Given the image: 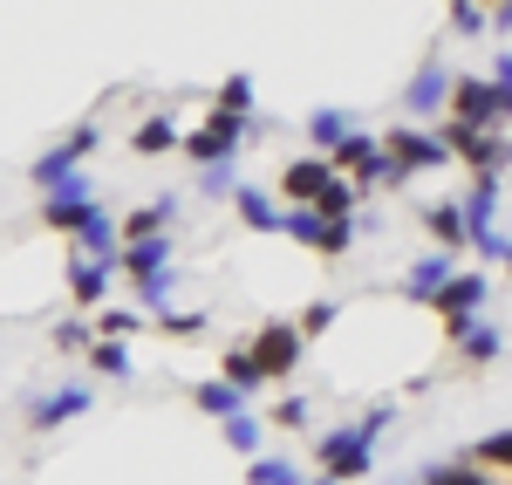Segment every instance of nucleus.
I'll return each mask as SVG.
<instances>
[{
	"mask_svg": "<svg viewBox=\"0 0 512 485\" xmlns=\"http://www.w3.org/2000/svg\"><path fill=\"white\" fill-rule=\"evenodd\" d=\"M512 117V89L485 76H458L451 82V123H465V130H492V123Z\"/></svg>",
	"mask_w": 512,
	"mask_h": 485,
	"instance_id": "1",
	"label": "nucleus"
},
{
	"mask_svg": "<svg viewBox=\"0 0 512 485\" xmlns=\"http://www.w3.org/2000/svg\"><path fill=\"white\" fill-rule=\"evenodd\" d=\"M431 308H437V322H444V335L465 342L478 328V308H485V274H451V287L437 294Z\"/></svg>",
	"mask_w": 512,
	"mask_h": 485,
	"instance_id": "2",
	"label": "nucleus"
},
{
	"mask_svg": "<svg viewBox=\"0 0 512 485\" xmlns=\"http://www.w3.org/2000/svg\"><path fill=\"white\" fill-rule=\"evenodd\" d=\"M246 349H253L260 376L280 383V376H294V369H301V349H308V342H301V328H294V322H260V335H253Z\"/></svg>",
	"mask_w": 512,
	"mask_h": 485,
	"instance_id": "3",
	"label": "nucleus"
},
{
	"mask_svg": "<svg viewBox=\"0 0 512 485\" xmlns=\"http://www.w3.org/2000/svg\"><path fill=\"white\" fill-rule=\"evenodd\" d=\"M437 137H444V151H465V164H472L478 178H499V171L512 164V144H506V137H492V130H465V123H444Z\"/></svg>",
	"mask_w": 512,
	"mask_h": 485,
	"instance_id": "4",
	"label": "nucleus"
},
{
	"mask_svg": "<svg viewBox=\"0 0 512 485\" xmlns=\"http://www.w3.org/2000/svg\"><path fill=\"white\" fill-rule=\"evenodd\" d=\"M369 445H376V438H369V431H362V424H349V431H321V479H362V472H369Z\"/></svg>",
	"mask_w": 512,
	"mask_h": 485,
	"instance_id": "5",
	"label": "nucleus"
},
{
	"mask_svg": "<svg viewBox=\"0 0 512 485\" xmlns=\"http://www.w3.org/2000/svg\"><path fill=\"white\" fill-rule=\"evenodd\" d=\"M239 137H246V117H226V110H212V117L198 123L192 137H185V158L205 171V164H226L239 151Z\"/></svg>",
	"mask_w": 512,
	"mask_h": 485,
	"instance_id": "6",
	"label": "nucleus"
},
{
	"mask_svg": "<svg viewBox=\"0 0 512 485\" xmlns=\"http://www.w3.org/2000/svg\"><path fill=\"white\" fill-rule=\"evenodd\" d=\"M403 110H410V117H437V110H451V69H444L437 55H424L417 76L403 82Z\"/></svg>",
	"mask_w": 512,
	"mask_h": 485,
	"instance_id": "7",
	"label": "nucleus"
},
{
	"mask_svg": "<svg viewBox=\"0 0 512 485\" xmlns=\"http://www.w3.org/2000/svg\"><path fill=\"white\" fill-rule=\"evenodd\" d=\"M383 151H390L403 171H431V164H444L451 151H444V137H431V130H417V123H403V130H390L383 137Z\"/></svg>",
	"mask_w": 512,
	"mask_h": 485,
	"instance_id": "8",
	"label": "nucleus"
},
{
	"mask_svg": "<svg viewBox=\"0 0 512 485\" xmlns=\"http://www.w3.org/2000/svg\"><path fill=\"white\" fill-rule=\"evenodd\" d=\"M328 164H335L342 178H355V185H376V178H383V144L362 137V130H349V137L328 151Z\"/></svg>",
	"mask_w": 512,
	"mask_h": 485,
	"instance_id": "9",
	"label": "nucleus"
},
{
	"mask_svg": "<svg viewBox=\"0 0 512 485\" xmlns=\"http://www.w3.org/2000/svg\"><path fill=\"white\" fill-rule=\"evenodd\" d=\"M96 144H103V130H96V123H82L69 144H55L48 158H35V185H48V192H55V185H62V178H69V171H76V164L89 158Z\"/></svg>",
	"mask_w": 512,
	"mask_h": 485,
	"instance_id": "10",
	"label": "nucleus"
},
{
	"mask_svg": "<svg viewBox=\"0 0 512 485\" xmlns=\"http://www.w3.org/2000/svg\"><path fill=\"white\" fill-rule=\"evenodd\" d=\"M328 178H335V164H328V158H294L287 171H280V199L308 212V205L328 192Z\"/></svg>",
	"mask_w": 512,
	"mask_h": 485,
	"instance_id": "11",
	"label": "nucleus"
},
{
	"mask_svg": "<svg viewBox=\"0 0 512 485\" xmlns=\"http://www.w3.org/2000/svg\"><path fill=\"white\" fill-rule=\"evenodd\" d=\"M110 260H89V253H69V294H76L82 308H96V301H110Z\"/></svg>",
	"mask_w": 512,
	"mask_h": 485,
	"instance_id": "12",
	"label": "nucleus"
},
{
	"mask_svg": "<svg viewBox=\"0 0 512 485\" xmlns=\"http://www.w3.org/2000/svg\"><path fill=\"white\" fill-rule=\"evenodd\" d=\"M82 410H89V390H82V383H62V390H48V397L28 410V424H35V431H55V424L82 417Z\"/></svg>",
	"mask_w": 512,
	"mask_h": 485,
	"instance_id": "13",
	"label": "nucleus"
},
{
	"mask_svg": "<svg viewBox=\"0 0 512 485\" xmlns=\"http://www.w3.org/2000/svg\"><path fill=\"white\" fill-rule=\"evenodd\" d=\"M76 253H89V260H110V267H117V253H123V233H117V219H110L103 205L89 212V226L76 233Z\"/></svg>",
	"mask_w": 512,
	"mask_h": 485,
	"instance_id": "14",
	"label": "nucleus"
},
{
	"mask_svg": "<svg viewBox=\"0 0 512 485\" xmlns=\"http://www.w3.org/2000/svg\"><path fill=\"white\" fill-rule=\"evenodd\" d=\"M117 274H130V281L171 274V246H164V240H130V246L117 253Z\"/></svg>",
	"mask_w": 512,
	"mask_h": 485,
	"instance_id": "15",
	"label": "nucleus"
},
{
	"mask_svg": "<svg viewBox=\"0 0 512 485\" xmlns=\"http://www.w3.org/2000/svg\"><path fill=\"white\" fill-rule=\"evenodd\" d=\"M444 287H451V253H424V260L403 274V294H410V301H437Z\"/></svg>",
	"mask_w": 512,
	"mask_h": 485,
	"instance_id": "16",
	"label": "nucleus"
},
{
	"mask_svg": "<svg viewBox=\"0 0 512 485\" xmlns=\"http://www.w3.org/2000/svg\"><path fill=\"white\" fill-rule=\"evenodd\" d=\"M171 212H178V199L137 205V212H130V219L117 226V233H123V246H130V240H164V226H171Z\"/></svg>",
	"mask_w": 512,
	"mask_h": 485,
	"instance_id": "17",
	"label": "nucleus"
},
{
	"mask_svg": "<svg viewBox=\"0 0 512 485\" xmlns=\"http://www.w3.org/2000/svg\"><path fill=\"white\" fill-rule=\"evenodd\" d=\"M424 233L437 240V253L465 246V205H424Z\"/></svg>",
	"mask_w": 512,
	"mask_h": 485,
	"instance_id": "18",
	"label": "nucleus"
},
{
	"mask_svg": "<svg viewBox=\"0 0 512 485\" xmlns=\"http://www.w3.org/2000/svg\"><path fill=\"white\" fill-rule=\"evenodd\" d=\"M492 212H499V178H478L472 205H465V240H485L492 233Z\"/></svg>",
	"mask_w": 512,
	"mask_h": 485,
	"instance_id": "19",
	"label": "nucleus"
},
{
	"mask_svg": "<svg viewBox=\"0 0 512 485\" xmlns=\"http://www.w3.org/2000/svg\"><path fill=\"white\" fill-rule=\"evenodd\" d=\"M233 205H239V219H246L253 233H280V219H287V212H274V199H267V192H253V185H239Z\"/></svg>",
	"mask_w": 512,
	"mask_h": 485,
	"instance_id": "20",
	"label": "nucleus"
},
{
	"mask_svg": "<svg viewBox=\"0 0 512 485\" xmlns=\"http://www.w3.org/2000/svg\"><path fill=\"white\" fill-rule=\"evenodd\" d=\"M219 383H233L239 397L267 390V376H260V363H253V349H226V363H219Z\"/></svg>",
	"mask_w": 512,
	"mask_h": 485,
	"instance_id": "21",
	"label": "nucleus"
},
{
	"mask_svg": "<svg viewBox=\"0 0 512 485\" xmlns=\"http://www.w3.org/2000/svg\"><path fill=\"white\" fill-rule=\"evenodd\" d=\"M355 205H362V185H349V178L335 171V178H328V192H321L308 212H321V219H355Z\"/></svg>",
	"mask_w": 512,
	"mask_h": 485,
	"instance_id": "22",
	"label": "nucleus"
},
{
	"mask_svg": "<svg viewBox=\"0 0 512 485\" xmlns=\"http://www.w3.org/2000/svg\"><path fill=\"white\" fill-rule=\"evenodd\" d=\"M178 144H185V137L171 130V117H144V123H137V137H130L137 158H158V151H178Z\"/></svg>",
	"mask_w": 512,
	"mask_h": 485,
	"instance_id": "23",
	"label": "nucleus"
},
{
	"mask_svg": "<svg viewBox=\"0 0 512 485\" xmlns=\"http://www.w3.org/2000/svg\"><path fill=\"white\" fill-rule=\"evenodd\" d=\"M192 404L205 410V417H219V424H226V417H239V410H246V397H239L233 383H198Z\"/></svg>",
	"mask_w": 512,
	"mask_h": 485,
	"instance_id": "24",
	"label": "nucleus"
},
{
	"mask_svg": "<svg viewBox=\"0 0 512 485\" xmlns=\"http://www.w3.org/2000/svg\"><path fill=\"white\" fill-rule=\"evenodd\" d=\"M89 369L117 383V376H130V349H123V342H103V335H96V342H89Z\"/></svg>",
	"mask_w": 512,
	"mask_h": 485,
	"instance_id": "25",
	"label": "nucleus"
},
{
	"mask_svg": "<svg viewBox=\"0 0 512 485\" xmlns=\"http://www.w3.org/2000/svg\"><path fill=\"white\" fill-rule=\"evenodd\" d=\"M89 212H96V205H69V199H48V205H41V219H48L55 233H69V240L89 226Z\"/></svg>",
	"mask_w": 512,
	"mask_h": 485,
	"instance_id": "26",
	"label": "nucleus"
},
{
	"mask_svg": "<svg viewBox=\"0 0 512 485\" xmlns=\"http://www.w3.org/2000/svg\"><path fill=\"white\" fill-rule=\"evenodd\" d=\"M499 349H506V335H499V328H492V322H478L472 335L458 342V356H465V363H492Z\"/></svg>",
	"mask_w": 512,
	"mask_h": 485,
	"instance_id": "27",
	"label": "nucleus"
},
{
	"mask_svg": "<svg viewBox=\"0 0 512 485\" xmlns=\"http://www.w3.org/2000/svg\"><path fill=\"white\" fill-rule=\"evenodd\" d=\"M246 485H301V465L294 458H253Z\"/></svg>",
	"mask_w": 512,
	"mask_h": 485,
	"instance_id": "28",
	"label": "nucleus"
},
{
	"mask_svg": "<svg viewBox=\"0 0 512 485\" xmlns=\"http://www.w3.org/2000/svg\"><path fill=\"white\" fill-rule=\"evenodd\" d=\"M219 431H226V445H233V451L260 458V417H246V410H239V417H226V424H219Z\"/></svg>",
	"mask_w": 512,
	"mask_h": 485,
	"instance_id": "29",
	"label": "nucleus"
},
{
	"mask_svg": "<svg viewBox=\"0 0 512 485\" xmlns=\"http://www.w3.org/2000/svg\"><path fill=\"white\" fill-rule=\"evenodd\" d=\"M212 110H226V117H253V76H226V89H219Z\"/></svg>",
	"mask_w": 512,
	"mask_h": 485,
	"instance_id": "30",
	"label": "nucleus"
},
{
	"mask_svg": "<svg viewBox=\"0 0 512 485\" xmlns=\"http://www.w3.org/2000/svg\"><path fill=\"white\" fill-rule=\"evenodd\" d=\"M308 137H315L321 151H335V144L349 137V117H342V110H315V117H308Z\"/></svg>",
	"mask_w": 512,
	"mask_h": 485,
	"instance_id": "31",
	"label": "nucleus"
},
{
	"mask_svg": "<svg viewBox=\"0 0 512 485\" xmlns=\"http://www.w3.org/2000/svg\"><path fill=\"white\" fill-rule=\"evenodd\" d=\"M137 328H144L137 308H103V315H96V335H103V342H123V335H137Z\"/></svg>",
	"mask_w": 512,
	"mask_h": 485,
	"instance_id": "32",
	"label": "nucleus"
},
{
	"mask_svg": "<svg viewBox=\"0 0 512 485\" xmlns=\"http://www.w3.org/2000/svg\"><path fill=\"white\" fill-rule=\"evenodd\" d=\"M485 472H512V431H492V438H478V451H472Z\"/></svg>",
	"mask_w": 512,
	"mask_h": 485,
	"instance_id": "33",
	"label": "nucleus"
},
{
	"mask_svg": "<svg viewBox=\"0 0 512 485\" xmlns=\"http://www.w3.org/2000/svg\"><path fill=\"white\" fill-rule=\"evenodd\" d=\"M171 281H178V274H151V281H137V315H164Z\"/></svg>",
	"mask_w": 512,
	"mask_h": 485,
	"instance_id": "34",
	"label": "nucleus"
},
{
	"mask_svg": "<svg viewBox=\"0 0 512 485\" xmlns=\"http://www.w3.org/2000/svg\"><path fill=\"white\" fill-rule=\"evenodd\" d=\"M198 185H205V199H233V192H239L233 158H226V164H205V171H198Z\"/></svg>",
	"mask_w": 512,
	"mask_h": 485,
	"instance_id": "35",
	"label": "nucleus"
},
{
	"mask_svg": "<svg viewBox=\"0 0 512 485\" xmlns=\"http://www.w3.org/2000/svg\"><path fill=\"white\" fill-rule=\"evenodd\" d=\"M424 485H492V472H478V465H431Z\"/></svg>",
	"mask_w": 512,
	"mask_h": 485,
	"instance_id": "36",
	"label": "nucleus"
},
{
	"mask_svg": "<svg viewBox=\"0 0 512 485\" xmlns=\"http://www.w3.org/2000/svg\"><path fill=\"white\" fill-rule=\"evenodd\" d=\"M335 322H342V308H335V301H308V315H301L294 328H301V342H308V335H328Z\"/></svg>",
	"mask_w": 512,
	"mask_h": 485,
	"instance_id": "37",
	"label": "nucleus"
},
{
	"mask_svg": "<svg viewBox=\"0 0 512 485\" xmlns=\"http://www.w3.org/2000/svg\"><path fill=\"white\" fill-rule=\"evenodd\" d=\"M280 233H287V240H301V246H321V212H287V219H280Z\"/></svg>",
	"mask_w": 512,
	"mask_h": 485,
	"instance_id": "38",
	"label": "nucleus"
},
{
	"mask_svg": "<svg viewBox=\"0 0 512 485\" xmlns=\"http://www.w3.org/2000/svg\"><path fill=\"white\" fill-rule=\"evenodd\" d=\"M349 240H355V219H321V246L315 253H349Z\"/></svg>",
	"mask_w": 512,
	"mask_h": 485,
	"instance_id": "39",
	"label": "nucleus"
},
{
	"mask_svg": "<svg viewBox=\"0 0 512 485\" xmlns=\"http://www.w3.org/2000/svg\"><path fill=\"white\" fill-rule=\"evenodd\" d=\"M451 28H458V35H478V28H485V7H478V0H451Z\"/></svg>",
	"mask_w": 512,
	"mask_h": 485,
	"instance_id": "40",
	"label": "nucleus"
},
{
	"mask_svg": "<svg viewBox=\"0 0 512 485\" xmlns=\"http://www.w3.org/2000/svg\"><path fill=\"white\" fill-rule=\"evenodd\" d=\"M158 328H164V335H205V315H171V308H164Z\"/></svg>",
	"mask_w": 512,
	"mask_h": 485,
	"instance_id": "41",
	"label": "nucleus"
},
{
	"mask_svg": "<svg viewBox=\"0 0 512 485\" xmlns=\"http://www.w3.org/2000/svg\"><path fill=\"white\" fill-rule=\"evenodd\" d=\"M55 349H69V356L89 349V322H62V328H55Z\"/></svg>",
	"mask_w": 512,
	"mask_h": 485,
	"instance_id": "42",
	"label": "nucleus"
},
{
	"mask_svg": "<svg viewBox=\"0 0 512 485\" xmlns=\"http://www.w3.org/2000/svg\"><path fill=\"white\" fill-rule=\"evenodd\" d=\"M274 424H280V431H301V424H308V404H301V397H287V404L274 410Z\"/></svg>",
	"mask_w": 512,
	"mask_h": 485,
	"instance_id": "43",
	"label": "nucleus"
},
{
	"mask_svg": "<svg viewBox=\"0 0 512 485\" xmlns=\"http://www.w3.org/2000/svg\"><path fill=\"white\" fill-rule=\"evenodd\" d=\"M485 28H512V0H506V7H492V14H485Z\"/></svg>",
	"mask_w": 512,
	"mask_h": 485,
	"instance_id": "44",
	"label": "nucleus"
},
{
	"mask_svg": "<svg viewBox=\"0 0 512 485\" xmlns=\"http://www.w3.org/2000/svg\"><path fill=\"white\" fill-rule=\"evenodd\" d=\"M499 89H512V55H499Z\"/></svg>",
	"mask_w": 512,
	"mask_h": 485,
	"instance_id": "45",
	"label": "nucleus"
},
{
	"mask_svg": "<svg viewBox=\"0 0 512 485\" xmlns=\"http://www.w3.org/2000/svg\"><path fill=\"white\" fill-rule=\"evenodd\" d=\"M485 7H506V0H485Z\"/></svg>",
	"mask_w": 512,
	"mask_h": 485,
	"instance_id": "46",
	"label": "nucleus"
},
{
	"mask_svg": "<svg viewBox=\"0 0 512 485\" xmlns=\"http://www.w3.org/2000/svg\"><path fill=\"white\" fill-rule=\"evenodd\" d=\"M315 485H335V479H315Z\"/></svg>",
	"mask_w": 512,
	"mask_h": 485,
	"instance_id": "47",
	"label": "nucleus"
},
{
	"mask_svg": "<svg viewBox=\"0 0 512 485\" xmlns=\"http://www.w3.org/2000/svg\"><path fill=\"white\" fill-rule=\"evenodd\" d=\"M506 267H512V253H506Z\"/></svg>",
	"mask_w": 512,
	"mask_h": 485,
	"instance_id": "48",
	"label": "nucleus"
}]
</instances>
